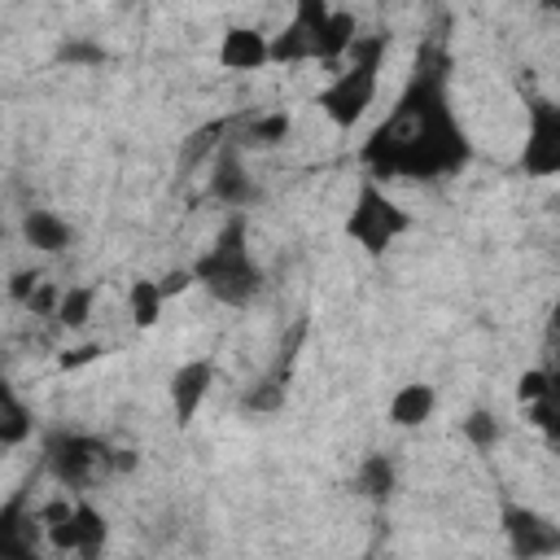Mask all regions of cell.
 <instances>
[{
  "instance_id": "11",
  "label": "cell",
  "mask_w": 560,
  "mask_h": 560,
  "mask_svg": "<svg viewBox=\"0 0 560 560\" xmlns=\"http://www.w3.org/2000/svg\"><path fill=\"white\" fill-rule=\"evenodd\" d=\"M44 538V521L31 508L26 494H13L0 503V556H35Z\"/></svg>"
},
{
  "instance_id": "7",
  "label": "cell",
  "mask_w": 560,
  "mask_h": 560,
  "mask_svg": "<svg viewBox=\"0 0 560 560\" xmlns=\"http://www.w3.org/2000/svg\"><path fill=\"white\" fill-rule=\"evenodd\" d=\"M39 521H44V542L52 547V551H70V556H101V547H105V538H109V525H105V516L79 494L74 503H57V508H48V512H39Z\"/></svg>"
},
{
  "instance_id": "3",
  "label": "cell",
  "mask_w": 560,
  "mask_h": 560,
  "mask_svg": "<svg viewBox=\"0 0 560 560\" xmlns=\"http://www.w3.org/2000/svg\"><path fill=\"white\" fill-rule=\"evenodd\" d=\"M359 22L346 9H332L328 0H298L284 31L271 39V61L298 66V61H324L337 66L341 52L354 44Z\"/></svg>"
},
{
  "instance_id": "22",
  "label": "cell",
  "mask_w": 560,
  "mask_h": 560,
  "mask_svg": "<svg viewBox=\"0 0 560 560\" xmlns=\"http://www.w3.org/2000/svg\"><path fill=\"white\" fill-rule=\"evenodd\" d=\"M459 433L472 451H494L503 442V420L490 411V407H472L464 420H459Z\"/></svg>"
},
{
  "instance_id": "18",
  "label": "cell",
  "mask_w": 560,
  "mask_h": 560,
  "mask_svg": "<svg viewBox=\"0 0 560 560\" xmlns=\"http://www.w3.org/2000/svg\"><path fill=\"white\" fill-rule=\"evenodd\" d=\"M35 433V416L26 407V398L13 389V381L0 376V451L22 446Z\"/></svg>"
},
{
  "instance_id": "27",
  "label": "cell",
  "mask_w": 560,
  "mask_h": 560,
  "mask_svg": "<svg viewBox=\"0 0 560 560\" xmlns=\"http://www.w3.org/2000/svg\"><path fill=\"white\" fill-rule=\"evenodd\" d=\"M158 284H162V293H166V298H171V293H184V289L192 284V271H188V267H184V271H166Z\"/></svg>"
},
{
  "instance_id": "8",
  "label": "cell",
  "mask_w": 560,
  "mask_h": 560,
  "mask_svg": "<svg viewBox=\"0 0 560 560\" xmlns=\"http://www.w3.org/2000/svg\"><path fill=\"white\" fill-rule=\"evenodd\" d=\"M521 166L534 179H551L560 171V105L547 101V96L529 101V127H525Z\"/></svg>"
},
{
  "instance_id": "23",
  "label": "cell",
  "mask_w": 560,
  "mask_h": 560,
  "mask_svg": "<svg viewBox=\"0 0 560 560\" xmlns=\"http://www.w3.org/2000/svg\"><path fill=\"white\" fill-rule=\"evenodd\" d=\"M57 298H61V289H57V284L44 276V280L35 284V293L26 298V311H31V315H44V319H52V311H57Z\"/></svg>"
},
{
  "instance_id": "20",
  "label": "cell",
  "mask_w": 560,
  "mask_h": 560,
  "mask_svg": "<svg viewBox=\"0 0 560 560\" xmlns=\"http://www.w3.org/2000/svg\"><path fill=\"white\" fill-rule=\"evenodd\" d=\"M92 311H96V289H92V284H70V289H61L52 319H57L61 328L79 332V328L92 324Z\"/></svg>"
},
{
  "instance_id": "14",
  "label": "cell",
  "mask_w": 560,
  "mask_h": 560,
  "mask_svg": "<svg viewBox=\"0 0 560 560\" xmlns=\"http://www.w3.org/2000/svg\"><path fill=\"white\" fill-rule=\"evenodd\" d=\"M271 61V39L254 26H228L219 39V66L223 70H258Z\"/></svg>"
},
{
  "instance_id": "17",
  "label": "cell",
  "mask_w": 560,
  "mask_h": 560,
  "mask_svg": "<svg viewBox=\"0 0 560 560\" xmlns=\"http://www.w3.org/2000/svg\"><path fill=\"white\" fill-rule=\"evenodd\" d=\"M293 346H298V341H293ZM293 346L284 350V363L276 359V368L262 372V376L245 389V398H241L245 411H262V416H267V411H280V407H284V398H289V368H293V354H298Z\"/></svg>"
},
{
  "instance_id": "9",
  "label": "cell",
  "mask_w": 560,
  "mask_h": 560,
  "mask_svg": "<svg viewBox=\"0 0 560 560\" xmlns=\"http://www.w3.org/2000/svg\"><path fill=\"white\" fill-rule=\"evenodd\" d=\"M206 192H210V201H219V206H228V210H249V206L262 201V184H258V175L245 166V158H241V149H236L232 140L214 153L210 175H206Z\"/></svg>"
},
{
  "instance_id": "5",
  "label": "cell",
  "mask_w": 560,
  "mask_h": 560,
  "mask_svg": "<svg viewBox=\"0 0 560 560\" xmlns=\"http://www.w3.org/2000/svg\"><path fill=\"white\" fill-rule=\"evenodd\" d=\"M39 455H44L48 477L70 494H83L92 481H101L109 472L136 468L131 451H114L105 438L83 433V429H48L39 442Z\"/></svg>"
},
{
  "instance_id": "6",
  "label": "cell",
  "mask_w": 560,
  "mask_h": 560,
  "mask_svg": "<svg viewBox=\"0 0 560 560\" xmlns=\"http://www.w3.org/2000/svg\"><path fill=\"white\" fill-rule=\"evenodd\" d=\"M411 228V214L385 192V184L381 179H372V175H363L359 179V188H354V201H350V214H346V236L363 249V254H372V258H381L402 232Z\"/></svg>"
},
{
  "instance_id": "12",
  "label": "cell",
  "mask_w": 560,
  "mask_h": 560,
  "mask_svg": "<svg viewBox=\"0 0 560 560\" xmlns=\"http://www.w3.org/2000/svg\"><path fill=\"white\" fill-rule=\"evenodd\" d=\"M210 385H214V359H188V363L175 368V376H171V411H175L179 424H192V416L210 398Z\"/></svg>"
},
{
  "instance_id": "10",
  "label": "cell",
  "mask_w": 560,
  "mask_h": 560,
  "mask_svg": "<svg viewBox=\"0 0 560 560\" xmlns=\"http://www.w3.org/2000/svg\"><path fill=\"white\" fill-rule=\"evenodd\" d=\"M503 534H508L512 556H521V560H538V556L560 551V529L525 503H503Z\"/></svg>"
},
{
  "instance_id": "21",
  "label": "cell",
  "mask_w": 560,
  "mask_h": 560,
  "mask_svg": "<svg viewBox=\"0 0 560 560\" xmlns=\"http://www.w3.org/2000/svg\"><path fill=\"white\" fill-rule=\"evenodd\" d=\"M162 306H166V293H162L158 280H131V289H127V315H131L136 328H153L158 315H162Z\"/></svg>"
},
{
  "instance_id": "13",
  "label": "cell",
  "mask_w": 560,
  "mask_h": 560,
  "mask_svg": "<svg viewBox=\"0 0 560 560\" xmlns=\"http://www.w3.org/2000/svg\"><path fill=\"white\" fill-rule=\"evenodd\" d=\"M18 232H22V245L26 249H35V254H66L70 245H74V228H70V219H61L57 210H48V206H31L26 214H22V223H18Z\"/></svg>"
},
{
  "instance_id": "24",
  "label": "cell",
  "mask_w": 560,
  "mask_h": 560,
  "mask_svg": "<svg viewBox=\"0 0 560 560\" xmlns=\"http://www.w3.org/2000/svg\"><path fill=\"white\" fill-rule=\"evenodd\" d=\"M542 394H551V372H547V368H529V372L516 381V398H521V402H534V398H542Z\"/></svg>"
},
{
  "instance_id": "1",
  "label": "cell",
  "mask_w": 560,
  "mask_h": 560,
  "mask_svg": "<svg viewBox=\"0 0 560 560\" xmlns=\"http://www.w3.org/2000/svg\"><path fill=\"white\" fill-rule=\"evenodd\" d=\"M359 158H363L368 175L381 184L385 179L438 184L468 166L472 144L455 118L451 70H446V52L438 44L420 48L407 88L398 92L394 109L372 127Z\"/></svg>"
},
{
  "instance_id": "15",
  "label": "cell",
  "mask_w": 560,
  "mask_h": 560,
  "mask_svg": "<svg viewBox=\"0 0 560 560\" xmlns=\"http://www.w3.org/2000/svg\"><path fill=\"white\" fill-rule=\"evenodd\" d=\"M389 424H398V429H420L433 411H438V389L433 385H424V381H407V385H398L394 394H389Z\"/></svg>"
},
{
  "instance_id": "25",
  "label": "cell",
  "mask_w": 560,
  "mask_h": 560,
  "mask_svg": "<svg viewBox=\"0 0 560 560\" xmlns=\"http://www.w3.org/2000/svg\"><path fill=\"white\" fill-rule=\"evenodd\" d=\"M57 57H61V61H70V66H96V61H105V48L70 39V44H61V48H57Z\"/></svg>"
},
{
  "instance_id": "2",
  "label": "cell",
  "mask_w": 560,
  "mask_h": 560,
  "mask_svg": "<svg viewBox=\"0 0 560 560\" xmlns=\"http://www.w3.org/2000/svg\"><path fill=\"white\" fill-rule=\"evenodd\" d=\"M192 284L206 289L210 302L219 306H232V311H245L262 298L267 289V271L262 262L254 258L249 249V223H245V210H232V219L214 232V241L192 258Z\"/></svg>"
},
{
  "instance_id": "16",
  "label": "cell",
  "mask_w": 560,
  "mask_h": 560,
  "mask_svg": "<svg viewBox=\"0 0 560 560\" xmlns=\"http://www.w3.org/2000/svg\"><path fill=\"white\" fill-rule=\"evenodd\" d=\"M354 494L359 499H372V503H385L394 490H398V464H394V455H385V451H372V455H363L359 459V468H354Z\"/></svg>"
},
{
  "instance_id": "26",
  "label": "cell",
  "mask_w": 560,
  "mask_h": 560,
  "mask_svg": "<svg viewBox=\"0 0 560 560\" xmlns=\"http://www.w3.org/2000/svg\"><path fill=\"white\" fill-rule=\"evenodd\" d=\"M39 280H44V276H39V271H31V267L13 271V276H9V298H13L18 306H26V298L35 293V284H39Z\"/></svg>"
},
{
  "instance_id": "19",
  "label": "cell",
  "mask_w": 560,
  "mask_h": 560,
  "mask_svg": "<svg viewBox=\"0 0 560 560\" xmlns=\"http://www.w3.org/2000/svg\"><path fill=\"white\" fill-rule=\"evenodd\" d=\"M293 131V118L289 109H267V114H249L241 122V140L232 144H249V149H271V144H284Z\"/></svg>"
},
{
  "instance_id": "4",
  "label": "cell",
  "mask_w": 560,
  "mask_h": 560,
  "mask_svg": "<svg viewBox=\"0 0 560 560\" xmlns=\"http://www.w3.org/2000/svg\"><path fill=\"white\" fill-rule=\"evenodd\" d=\"M385 48H389L385 35H354V44L341 52L346 66H337L332 79L319 88L315 105L324 109V118H328L337 131H350V127L368 114V105L376 101Z\"/></svg>"
}]
</instances>
